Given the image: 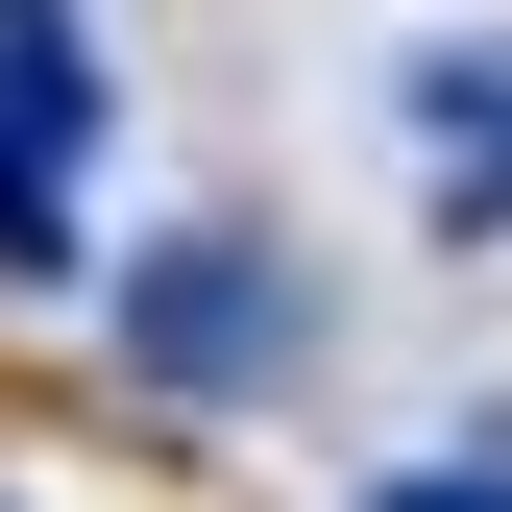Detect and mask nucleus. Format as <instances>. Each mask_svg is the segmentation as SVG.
<instances>
[{
	"instance_id": "7ed1b4c3",
	"label": "nucleus",
	"mask_w": 512,
	"mask_h": 512,
	"mask_svg": "<svg viewBox=\"0 0 512 512\" xmlns=\"http://www.w3.org/2000/svg\"><path fill=\"white\" fill-rule=\"evenodd\" d=\"M391 122H415V196L488 244V220H512V49H488V25H464V49H415V98H391Z\"/></svg>"
},
{
	"instance_id": "20e7f679",
	"label": "nucleus",
	"mask_w": 512,
	"mask_h": 512,
	"mask_svg": "<svg viewBox=\"0 0 512 512\" xmlns=\"http://www.w3.org/2000/svg\"><path fill=\"white\" fill-rule=\"evenodd\" d=\"M342 512H512V464H391V488H342Z\"/></svg>"
},
{
	"instance_id": "f03ea898",
	"label": "nucleus",
	"mask_w": 512,
	"mask_h": 512,
	"mask_svg": "<svg viewBox=\"0 0 512 512\" xmlns=\"http://www.w3.org/2000/svg\"><path fill=\"white\" fill-rule=\"evenodd\" d=\"M74 171H98V25L74 0H0V269H74Z\"/></svg>"
},
{
	"instance_id": "f257e3e1",
	"label": "nucleus",
	"mask_w": 512,
	"mask_h": 512,
	"mask_svg": "<svg viewBox=\"0 0 512 512\" xmlns=\"http://www.w3.org/2000/svg\"><path fill=\"white\" fill-rule=\"evenodd\" d=\"M122 366H147V391H293L317 366V293H293V244H244V220H196V244H147V269H122Z\"/></svg>"
}]
</instances>
